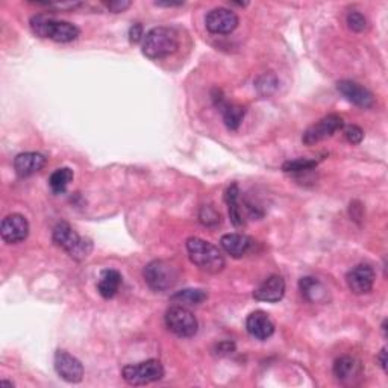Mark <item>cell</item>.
Instances as JSON below:
<instances>
[{"instance_id": "2e32d148", "label": "cell", "mask_w": 388, "mask_h": 388, "mask_svg": "<svg viewBox=\"0 0 388 388\" xmlns=\"http://www.w3.org/2000/svg\"><path fill=\"white\" fill-rule=\"evenodd\" d=\"M47 158L38 152H25L20 153L14 159V170L20 178H29L38 173L46 166Z\"/></svg>"}, {"instance_id": "6da1fadb", "label": "cell", "mask_w": 388, "mask_h": 388, "mask_svg": "<svg viewBox=\"0 0 388 388\" xmlns=\"http://www.w3.org/2000/svg\"><path fill=\"white\" fill-rule=\"evenodd\" d=\"M187 252L190 261L205 273L217 275L226 266L225 256L218 251V247L211 244L209 241H205L203 238L190 237L187 240Z\"/></svg>"}, {"instance_id": "d4e9b609", "label": "cell", "mask_w": 388, "mask_h": 388, "mask_svg": "<svg viewBox=\"0 0 388 388\" xmlns=\"http://www.w3.org/2000/svg\"><path fill=\"white\" fill-rule=\"evenodd\" d=\"M317 161L316 159H306V158H299L295 161H288L282 166V170L287 173H304V172H310L312 168L317 167Z\"/></svg>"}, {"instance_id": "cb8c5ba5", "label": "cell", "mask_w": 388, "mask_h": 388, "mask_svg": "<svg viewBox=\"0 0 388 388\" xmlns=\"http://www.w3.org/2000/svg\"><path fill=\"white\" fill-rule=\"evenodd\" d=\"M222 114H223V120L226 128L229 130H237L240 128L241 122L244 119V114H246V109L243 106H238V105H229L226 104L222 109Z\"/></svg>"}, {"instance_id": "4dcf8cb0", "label": "cell", "mask_w": 388, "mask_h": 388, "mask_svg": "<svg viewBox=\"0 0 388 388\" xmlns=\"http://www.w3.org/2000/svg\"><path fill=\"white\" fill-rule=\"evenodd\" d=\"M130 6V2H124V0H119V2H109L108 8L111 10L113 12H123L124 10H128Z\"/></svg>"}, {"instance_id": "3957f363", "label": "cell", "mask_w": 388, "mask_h": 388, "mask_svg": "<svg viewBox=\"0 0 388 388\" xmlns=\"http://www.w3.org/2000/svg\"><path fill=\"white\" fill-rule=\"evenodd\" d=\"M32 32L40 38H49L55 43H71L79 36V27L70 21L55 20L45 14L31 19Z\"/></svg>"}, {"instance_id": "4fadbf2b", "label": "cell", "mask_w": 388, "mask_h": 388, "mask_svg": "<svg viewBox=\"0 0 388 388\" xmlns=\"http://www.w3.org/2000/svg\"><path fill=\"white\" fill-rule=\"evenodd\" d=\"M336 89L349 102L360 108H372L375 105V96L372 91L364 89L363 85L354 82V80H340L336 84Z\"/></svg>"}, {"instance_id": "8992f818", "label": "cell", "mask_w": 388, "mask_h": 388, "mask_svg": "<svg viewBox=\"0 0 388 388\" xmlns=\"http://www.w3.org/2000/svg\"><path fill=\"white\" fill-rule=\"evenodd\" d=\"M122 376L129 385H148L163 379L164 367L158 360H148L123 367Z\"/></svg>"}, {"instance_id": "7a4b0ae2", "label": "cell", "mask_w": 388, "mask_h": 388, "mask_svg": "<svg viewBox=\"0 0 388 388\" xmlns=\"http://www.w3.org/2000/svg\"><path fill=\"white\" fill-rule=\"evenodd\" d=\"M141 47L149 60H163L179 49V36L172 27H153L144 35Z\"/></svg>"}, {"instance_id": "ffe728a7", "label": "cell", "mask_w": 388, "mask_h": 388, "mask_svg": "<svg viewBox=\"0 0 388 388\" xmlns=\"http://www.w3.org/2000/svg\"><path fill=\"white\" fill-rule=\"evenodd\" d=\"M122 285V275L117 270L108 269L100 273L98 282V291L102 297L113 299Z\"/></svg>"}, {"instance_id": "9c48e42d", "label": "cell", "mask_w": 388, "mask_h": 388, "mask_svg": "<svg viewBox=\"0 0 388 388\" xmlns=\"http://www.w3.org/2000/svg\"><path fill=\"white\" fill-rule=\"evenodd\" d=\"M55 370L60 378L69 384H79L84 379V365L76 356L70 355L65 350H56L54 358Z\"/></svg>"}, {"instance_id": "603a6c76", "label": "cell", "mask_w": 388, "mask_h": 388, "mask_svg": "<svg viewBox=\"0 0 388 388\" xmlns=\"http://www.w3.org/2000/svg\"><path fill=\"white\" fill-rule=\"evenodd\" d=\"M208 297L207 293L203 290H182L174 293V295L170 297V300L173 302V305H181V306H187V305H199L202 304L205 299Z\"/></svg>"}, {"instance_id": "836d02e7", "label": "cell", "mask_w": 388, "mask_h": 388, "mask_svg": "<svg viewBox=\"0 0 388 388\" xmlns=\"http://www.w3.org/2000/svg\"><path fill=\"white\" fill-rule=\"evenodd\" d=\"M2 385H8V387H14V383H8V380H2V383H0Z\"/></svg>"}, {"instance_id": "7402d4cb", "label": "cell", "mask_w": 388, "mask_h": 388, "mask_svg": "<svg viewBox=\"0 0 388 388\" xmlns=\"http://www.w3.org/2000/svg\"><path fill=\"white\" fill-rule=\"evenodd\" d=\"M71 181H73V170L69 167H62L58 168V170L50 174L49 185L55 194H62L70 185Z\"/></svg>"}, {"instance_id": "484cf974", "label": "cell", "mask_w": 388, "mask_h": 388, "mask_svg": "<svg viewBox=\"0 0 388 388\" xmlns=\"http://www.w3.org/2000/svg\"><path fill=\"white\" fill-rule=\"evenodd\" d=\"M347 25L354 32H363L367 29V19H365L361 12L352 11L347 14Z\"/></svg>"}, {"instance_id": "4316f807", "label": "cell", "mask_w": 388, "mask_h": 388, "mask_svg": "<svg viewBox=\"0 0 388 388\" xmlns=\"http://www.w3.org/2000/svg\"><path fill=\"white\" fill-rule=\"evenodd\" d=\"M199 218L205 226H214L217 223H220V214L211 207H202Z\"/></svg>"}, {"instance_id": "52a82bcc", "label": "cell", "mask_w": 388, "mask_h": 388, "mask_svg": "<svg viewBox=\"0 0 388 388\" xmlns=\"http://www.w3.org/2000/svg\"><path fill=\"white\" fill-rule=\"evenodd\" d=\"M166 325L168 331L181 339H190V336L196 335L197 329H199L194 314L187 306L181 305H173L168 308L166 312Z\"/></svg>"}, {"instance_id": "9a60e30c", "label": "cell", "mask_w": 388, "mask_h": 388, "mask_svg": "<svg viewBox=\"0 0 388 388\" xmlns=\"http://www.w3.org/2000/svg\"><path fill=\"white\" fill-rule=\"evenodd\" d=\"M246 329L251 336L256 340L264 341L275 332V325L272 319L269 317V314L264 311H255L246 320Z\"/></svg>"}, {"instance_id": "83f0119b", "label": "cell", "mask_w": 388, "mask_h": 388, "mask_svg": "<svg viewBox=\"0 0 388 388\" xmlns=\"http://www.w3.org/2000/svg\"><path fill=\"white\" fill-rule=\"evenodd\" d=\"M344 135H346L347 141L352 143V144H360L363 141V138H364L363 129L355 126V124H352V126H347L346 129H344Z\"/></svg>"}, {"instance_id": "d6a6232c", "label": "cell", "mask_w": 388, "mask_h": 388, "mask_svg": "<svg viewBox=\"0 0 388 388\" xmlns=\"http://www.w3.org/2000/svg\"><path fill=\"white\" fill-rule=\"evenodd\" d=\"M383 331H384V336H387V320H384L383 323Z\"/></svg>"}, {"instance_id": "d6986e66", "label": "cell", "mask_w": 388, "mask_h": 388, "mask_svg": "<svg viewBox=\"0 0 388 388\" xmlns=\"http://www.w3.org/2000/svg\"><path fill=\"white\" fill-rule=\"evenodd\" d=\"M299 288H300V293H302V296L312 304L325 302L328 297V291L323 287V284H321L319 279H316V277H311V276L302 277V279L299 281Z\"/></svg>"}, {"instance_id": "44dd1931", "label": "cell", "mask_w": 388, "mask_h": 388, "mask_svg": "<svg viewBox=\"0 0 388 388\" xmlns=\"http://www.w3.org/2000/svg\"><path fill=\"white\" fill-rule=\"evenodd\" d=\"M225 201L228 203V209H229V218L231 222L233 223V226H240L244 225V218H243V211H241L240 207V188L237 184H232L228 187L225 193Z\"/></svg>"}, {"instance_id": "277c9868", "label": "cell", "mask_w": 388, "mask_h": 388, "mask_svg": "<svg viewBox=\"0 0 388 388\" xmlns=\"http://www.w3.org/2000/svg\"><path fill=\"white\" fill-rule=\"evenodd\" d=\"M54 241L76 261L87 260L93 252V241L90 238L80 237L79 233L65 222H61L55 226Z\"/></svg>"}, {"instance_id": "ac0fdd59", "label": "cell", "mask_w": 388, "mask_h": 388, "mask_svg": "<svg viewBox=\"0 0 388 388\" xmlns=\"http://www.w3.org/2000/svg\"><path fill=\"white\" fill-rule=\"evenodd\" d=\"M334 375L340 383H352L361 376V364L354 356H341L334 364Z\"/></svg>"}, {"instance_id": "f1b7e54d", "label": "cell", "mask_w": 388, "mask_h": 388, "mask_svg": "<svg viewBox=\"0 0 388 388\" xmlns=\"http://www.w3.org/2000/svg\"><path fill=\"white\" fill-rule=\"evenodd\" d=\"M143 38H144L143 26L140 23H135V25L130 26V29H129V40H130V43H134V45H137V43L143 41Z\"/></svg>"}, {"instance_id": "30bf717a", "label": "cell", "mask_w": 388, "mask_h": 388, "mask_svg": "<svg viewBox=\"0 0 388 388\" xmlns=\"http://www.w3.org/2000/svg\"><path fill=\"white\" fill-rule=\"evenodd\" d=\"M205 25L211 34L228 35L238 26V16L228 8H214L205 17Z\"/></svg>"}, {"instance_id": "ba28073f", "label": "cell", "mask_w": 388, "mask_h": 388, "mask_svg": "<svg viewBox=\"0 0 388 388\" xmlns=\"http://www.w3.org/2000/svg\"><path fill=\"white\" fill-rule=\"evenodd\" d=\"M341 128H343L341 117L336 114H329L323 117L320 122H317L316 124H312V126L306 129L302 140L306 146L317 144L320 141L326 140V138L332 137L336 130H340Z\"/></svg>"}, {"instance_id": "e0dca14e", "label": "cell", "mask_w": 388, "mask_h": 388, "mask_svg": "<svg viewBox=\"0 0 388 388\" xmlns=\"http://www.w3.org/2000/svg\"><path fill=\"white\" fill-rule=\"evenodd\" d=\"M220 246L232 258H243L251 251L252 240L243 233H226L220 240Z\"/></svg>"}, {"instance_id": "5b68a950", "label": "cell", "mask_w": 388, "mask_h": 388, "mask_svg": "<svg viewBox=\"0 0 388 388\" xmlns=\"http://www.w3.org/2000/svg\"><path fill=\"white\" fill-rule=\"evenodd\" d=\"M144 281L153 291H167L178 282L179 273L176 267L168 264L167 261L155 260L144 267Z\"/></svg>"}, {"instance_id": "f546056e", "label": "cell", "mask_w": 388, "mask_h": 388, "mask_svg": "<svg viewBox=\"0 0 388 388\" xmlns=\"http://www.w3.org/2000/svg\"><path fill=\"white\" fill-rule=\"evenodd\" d=\"M233 350H236V344L231 343V341H223L220 344H217V347H216L217 355H220V356L231 355Z\"/></svg>"}, {"instance_id": "7c38bea8", "label": "cell", "mask_w": 388, "mask_h": 388, "mask_svg": "<svg viewBox=\"0 0 388 388\" xmlns=\"http://www.w3.org/2000/svg\"><path fill=\"white\" fill-rule=\"evenodd\" d=\"M375 270H373L369 264H360L354 267L350 272L346 275V282L349 290L354 295H367L372 291L373 284H375Z\"/></svg>"}, {"instance_id": "8fae6325", "label": "cell", "mask_w": 388, "mask_h": 388, "mask_svg": "<svg viewBox=\"0 0 388 388\" xmlns=\"http://www.w3.org/2000/svg\"><path fill=\"white\" fill-rule=\"evenodd\" d=\"M0 233L2 240L8 244H19L25 241L29 236V222L25 216L21 214H10L6 216L2 225H0Z\"/></svg>"}, {"instance_id": "5bb4252c", "label": "cell", "mask_w": 388, "mask_h": 388, "mask_svg": "<svg viewBox=\"0 0 388 388\" xmlns=\"http://www.w3.org/2000/svg\"><path fill=\"white\" fill-rule=\"evenodd\" d=\"M284 295H285V281L282 276L277 275L269 276L267 279L253 291V297L256 300L267 304L279 302Z\"/></svg>"}, {"instance_id": "1f68e13d", "label": "cell", "mask_w": 388, "mask_h": 388, "mask_svg": "<svg viewBox=\"0 0 388 388\" xmlns=\"http://www.w3.org/2000/svg\"><path fill=\"white\" fill-rule=\"evenodd\" d=\"M378 360L380 363V367H383V370L387 373V347H383V350H380Z\"/></svg>"}]
</instances>
